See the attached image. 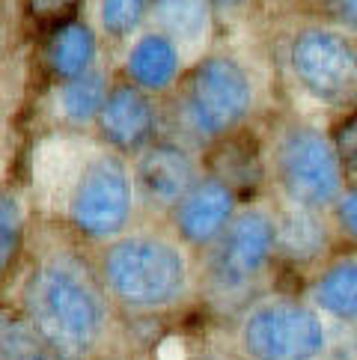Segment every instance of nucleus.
<instances>
[{
    "label": "nucleus",
    "mask_w": 357,
    "mask_h": 360,
    "mask_svg": "<svg viewBox=\"0 0 357 360\" xmlns=\"http://www.w3.org/2000/svg\"><path fill=\"white\" fill-rule=\"evenodd\" d=\"M176 72H178V54L170 36L146 33L143 39H137V45L129 54V75L134 84L146 89H164L167 84H173Z\"/></svg>",
    "instance_id": "obj_13"
},
{
    "label": "nucleus",
    "mask_w": 357,
    "mask_h": 360,
    "mask_svg": "<svg viewBox=\"0 0 357 360\" xmlns=\"http://www.w3.org/2000/svg\"><path fill=\"white\" fill-rule=\"evenodd\" d=\"M21 236H24L21 202L12 197L9 191H0V274H4L12 265V259L18 256Z\"/></svg>",
    "instance_id": "obj_20"
},
{
    "label": "nucleus",
    "mask_w": 357,
    "mask_h": 360,
    "mask_svg": "<svg viewBox=\"0 0 357 360\" xmlns=\"http://www.w3.org/2000/svg\"><path fill=\"white\" fill-rule=\"evenodd\" d=\"M235 217V191L218 176L200 179L176 205V229L188 244L221 241Z\"/></svg>",
    "instance_id": "obj_9"
},
{
    "label": "nucleus",
    "mask_w": 357,
    "mask_h": 360,
    "mask_svg": "<svg viewBox=\"0 0 357 360\" xmlns=\"http://www.w3.org/2000/svg\"><path fill=\"white\" fill-rule=\"evenodd\" d=\"M259 155L257 149L241 143V140H226L223 149L218 152V179L229 188H245L259 179Z\"/></svg>",
    "instance_id": "obj_18"
},
{
    "label": "nucleus",
    "mask_w": 357,
    "mask_h": 360,
    "mask_svg": "<svg viewBox=\"0 0 357 360\" xmlns=\"http://www.w3.org/2000/svg\"><path fill=\"white\" fill-rule=\"evenodd\" d=\"M105 81L98 72H86L81 78L66 81L60 89V108L66 113V120L72 122H86L105 108Z\"/></svg>",
    "instance_id": "obj_17"
},
{
    "label": "nucleus",
    "mask_w": 357,
    "mask_h": 360,
    "mask_svg": "<svg viewBox=\"0 0 357 360\" xmlns=\"http://www.w3.org/2000/svg\"><path fill=\"white\" fill-rule=\"evenodd\" d=\"M24 310L36 333L66 360L86 357L105 333V301L72 256H54L36 268L24 292Z\"/></svg>",
    "instance_id": "obj_1"
},
{
    "label": "nucleus",
    "mask_w": 357,
    "mask_h": 360,
    "mask_svg": "<svg viewBox=\"0 0 357 360\" xmlns=\"http://www.w3.org/2000/svg\"><path fill=\"white\" fill-rule=\"evenodd\" d=\"M113 298L134 310H155L182 298L188 265L176 244L152 236H131L110 244L101 262Z\"/></svg>",
    "instance_id": "obj_2"
},
{
    "label": "nucleus",
    "mask_w": 357,
    "mask_h": 360,
    "mask_svg": "<svg viewBox=\"0 0 357 360\" xmlns=\"http://www.w3.org/2000/svg\"><path fill=\"white\" fill-rule=\"evenodd\" d=\"M218 4H238V0H218Z\"/></svg>",
    "instance_id": "obj_26"
},
{
    "label": "nucleus",
    "mask_w": 357,
    "mask_h": 360,
    "mask_svg": "<svg viewBox=\"0 0 357 360\" xmlns=\"http://www.w3.org/2000/svg\"><path fill=\"white\" fill-rule=\"evenodd\" d=\"M241 349L250 360H318L327 349V328L307 304L271 301L247 313Z\"/></svg>",
    "instance_id": "obj_3"
},
{
    "label": "nucleus",
    "mask_w": 357,
    "mask_h": 360,
    "mask_svg": "<svg viewBox=\"0 0 357 360\" xmlns=\"http://www.w3.org/2000/svg\"><path fill=\"white\" fill-rule=\"evenodd\" d=\"M93 60V33L81 21H63L51 33L48 42V66L63 81H74L86 75V66Z\"/></svg>",
    "instance_id": "obj_15"
},
{
    "label": "nucleus",
    "mask_w": 357,
    "mask_h": 360,
    "mask_svg": "<svg viewBox=\"0 0 357 360\" xmlns=\"http://www.w3.org/2000/svg\"><path fill=\"white\" fill-rule=\"evenodd\" d=\"M337 224L351 241H357V188L346 191L337 200Z\"/></svg>",
    "instance_id": "obj_23"
},
{
    "label": "nucleus",
    "mask_w": 357,
    "mask_h": 360,
    "mask_svg": "<svg viewBox=\"0 0 357 360\" xmlns=\"http://www.w3.org/2000/svg\"><path fill=\"white\" fill-rule=\"evenodd\" d=\"M158 21L170 36L194 39L206 27V4L202 0H158Z\"/></svg>",
    "instance_id": "obj_19"
},
{
    "label": "nucleus",
    "mask_w": 357,
    "mask_h": 360,
    "mask_svg": "<svg viewBox=\"0 0 357 360\" xmlns=\"http://www.w3.org/2000/svg\"><path fill=\"white\" fill-rule=\"evenodd\" d=\"M277 250L274 217L262 209H247L233 217L214 253V280L223 289H238L257 277Z\"/></svg>",
    "instance_id": "obj_8"
},
{
    "label": "nucleus",
    "mask_w": 357,
    "mask_h": 360,
    "mask_svg": "<svg viewBox=\"0 0 357 360\" xmlns=\"http://www.w3.org/2000/svg\"><path fill=\"white\" fill-rule=\"evenodd\" d=\"M277 226V250L292 262H310L327 244V229L322 224V217L316 214V209H304L295 205L286 209L274 221Z\"/></svg>",
    "instance_id": "obj_12"
},
{
    "label": "nucleus",
    "mask_w": 357,
    "mask_h": 360,
    "mask_svg": "<svg viewBox=\"0 0 357 360\" xmlns=\"http://www.w3.org/2000/svg\"><path fill=\"white\" fill-rule=\"evenodd\" d=\"M140 15H143V0H101V21L113 36L134 30Z\"/></svg>",
    "instance_id": "obj_21"
},
{
    "label": "nucleus",
    "mask_w": 357,
    "mask_h": 360,
    "mask_svg": "<svg viewBox=\"0 0 357 360\" xmlns=\"http://www.w3.org/2000/svg\"><path fill=\"white\" fill-rule=\"evenodd\" d=\"M313 301L322 313L339 321H357V259L327 265L313 283Z\"/></svg>",
    "instance_id": "obj_14"
},
{
    "label": "nucleus",
    "mask_w": 357,
    "mask_h": 360,
    "mask_svg": "<svg viewBox=\"0 0 357 360\" xmlns=\"http://www.w3.org/2000/svg\"><path fill=\"white\" fill-rule=\"evenodd\" d=\"M250 81L235 60L209 57L188 75L185 84V120L202 137H223L247 117Z\"/></svg>",
    "instance_id": "obj_5"
},
{
    "label": "nucleus",
    "mask_w": 357,
    "mask_h": 360,
    "mask_svg": "<svg viewBox=\"0 0 357 360\" xmlns=\"http://www.w3.org/2000/svg\"><path fill=\"white\" fill-rule=\"evenodd\" d=\"M30 9L36 12L39 18H51V21H57L63 18L66 12L74 6V0H27Z\"/></svg>",
    "instance_id": "obj_24"
},
{
    "label": "nucleus",
    "mask_w": 357,
    "mask_h": 360,
    "mask_svg": "<svg viewBox=\"0 0 357 360\" xmlns=\"http://www.w3.org/2000/svg\"><path fill=\"white\" fill-rule=\"evenodd\" d=\"M292 69L325 105H346L357 96V48L334 30H304L292 45Z\"/></svg>",
    "instance_id": "obj_7"
},
{
    "label": "nucleus",
    "mask_w": 357,
    "mask_h": 360,
    "mask_svg": "<svg viewBox=\"0 0 357 360\" xmlns=\"http://www.w3.org/2000/svg\"><path fill=\"white\" fill-rule=\"evenodd\" d=\"M137 185L152 202L178 205V200L197 185L194 161L173 143L149 146L137 161Z\"/></svg>",
    "instance_id": "obj_10"
},
{
    "label": "nucleus",
    "mask_w": 357,
    "mask_h": 360,
    "mask_svg": "<svg viewBox=\"0 0 357 360\" xmlns=\"http://www.w3.org/2000/svg\"><path fill=\"white\" fill-rule=\"evenodd\" d=\"M327 6L339 18V24L357 33V0H327Z\"/></svg>",
    "instance_id": "obj_25"
},
{
    "label": "nucleus",
    "mask_w": 357,
    "mask_h": 360,
    "mask_svg": "<svg viewBox=\"0 0 357 360\" xmlns=\"http://www.w3.org/2000/svg\"><path fill=\"white\" fill-rule=\"evenodd\" d=\"M330 143H334V149H337V158L342 164V173H346V176H357V110L349 113L346 120L337 122Z\"/></svg>",
    "instance_id": "obj_22"
},
{
    "label": "nucleus",
    "mask_w": 357,
    "mask_h": 360,
    "mask_svg": "<svg viewBox=\"0 0 357 360\" xmlns=\"http://www.w3.org/2000/svg\"><path fill=\"white\" fill-rule=\"evenodd\" d=\"M101 134L110 146L117 149H137L143 146L152 128H155V110H152L149 98L137 93L134 86H117L108 96L105 108L98 113Z\"/></svg>",
    "instance_id": "obj_11"
},
{
    "label": "nucleus",
    "mask_w": 357,
    "mask_h": 360,
    "mask_svg": "<svg viewBox=\"0 0 357 360\" xmlns=\"http://www.w3.org/2000/svg\"><path fill=\"white\" fill-rule=\"evenodd\" d=\"M0 360H66L36 333L30 321L0 313Z\"/></svg>",
    "instance_id": "obj_16"
},
{
    "label": "nucleus",
    "mask_w": 357,
    "mask_h": 360,
    "mask_svg": "<svg viewBox=\"0 0 357 360\" xmlns=\"http://www.w3.org/2000/svg\"><path fill=\"white\" fill-rule=\"evenodd\" d=\"M131 176L117 155H101L84 167L72 191L69 217L78 233L89 238H108L119 233L131 214Z\"/></svg>",
    "instance_id": "obj_6"
},
{
    "label": "nucleus",
    "mask_w": 357,
    "mask_h": 360,
    "mask_svg": "<svg viewBox=\"0 0 357 360\" xmlns=\"http://www.w3.org/2000/svg\"><path fill=\"white\" fill-rule=\"evenodd\" d=\"M342 164L334 143L316 128L298 125L277 146V179L286 197L304 209H325L342 197Z\"/></svg>",
    "instance_id": "obj_4"
}]
</instances>
